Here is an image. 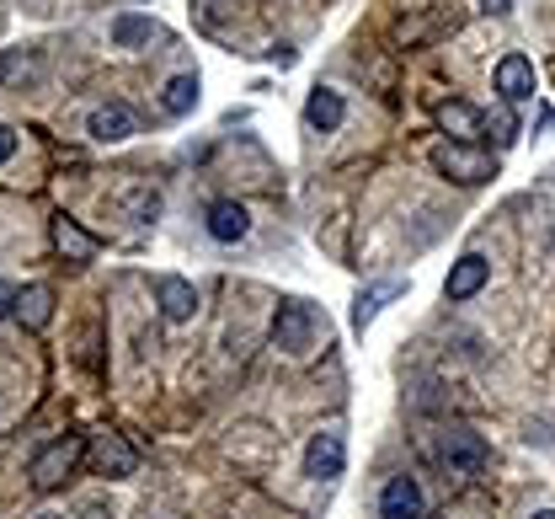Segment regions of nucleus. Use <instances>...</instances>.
Wrapping results in <instances>:
<instances>
[{
  "instance_id": "f257e3e1",
  "label": "nucleus",
  "mask_w": 555,
  "mask_h": 519,
  "mask_svg": "<svg viewBox=\"0 0 555 519\" xmlns=\"http://www.w3.org/2000/svg\"><path fill=\"white\" fill-rule=\"evenodd\" d=\"M433 166H438L443 177L465 182V188H476V182H491V177H496V161H491L481 145H460V140L433 145Z\"/></svg>"
},
{
  "instance_id": "f03ea898",
  "label": "nucleus",
  "mask_w": 555,
  "mask_h": 519,
  "mask_svg": "<svg viewBox=\"0 0 555 519\" xmlns=\"http://www.w3.org/2000/svg\"><path fill=\"white\" fill-rule=\"evenodd\" d=\"M80 455H86V440L80 434H65V440H54V445H43L38 455H33V488L38 493H54L60 482H69V471L80 466Z\"/></svg>"
},
{
  "instance_id": "7ed1b4c3",
  "label": "nucleus",
  "mask_w": 555,
  "mask_h": 519,
  "mask_svg": "<svg viewBox=\"0 0 555 519\" xmlns=\"http://www.w3.org/2000/svg\"><path fill=\"white\" fill-rule=\"evenodd\" d=\"M315 311L305 305V300H283L273 316V349L283 354H310V343H315Z\"/></svg>"
},
{
  "instance_id": "20e7f679",
  "label": "nucleus",
  "mask_w": 555,
  "mask_h": 519,
  "mask_svg": "<svg viewBox=\"0 0 555 519\" xmlns=\"http://www.w3.org/2000/svg\"><path fill=\"white\" fill-rule=\"evenodd\" d=\"M86 460H91V471L96 477H134L139 471V450L124 440V434H96L91 445H86Z\"/></svg>"
},
{
  "instance_id": "39448f33",
  "label": "nucleus",
  "mask_w": 555,
  "mask_h": 519,
  "mask_svg": "<svg viewBox=\"0 0 555 519\" xmlns=\"http://www.w3.org/2000/svg\"><path fill=\"white\" fill-rule=\"evenodd\" d=\"M438 460L449 466V477H476L486 466V440L470 429H449L443 445H438Z\"/></svg>"
},
{
  "instance_id": "423d86ee",
  "label": "nucleus",
  "mask_w": 555,
  "mask_h": 519,
  "mask_svg": "<svg viewBox=\"0 0 555 519\" xmlns=\"http://www.w3.org/2000/svg\"><path fill=\"white\" fill-rule=\"evenodd\" d=\"M343 466H347V440L337 429H321V434L305 445V477L332 482V477H343Z\"/></svg>"
},
{
  "instance_id": "0eeeda50",
  "label": "nucleus",
  "mask_w": 555,
  "mask_h": 519,
  "mask_svg": "<svg viewBox=\"0 0 555 519\" xmlns=\"http://www.w3.org/2000/svg\"><path fill=\"white\" fill-rule=\"evenodd\" d=\"M433 118H438V129H443V135H454L460 145H476V140L486 135V113H476V107H470V102H460V97H454V102H438V113H433Z\"/></svg>"
},
{
  "instance_id": "6e6552de",
  "label": "nucleus",
  "mask_w": 555,
  "mask_h": 519,
  "mask_svg": "<svg viewBox=\"0 0 555 519\" xmlns=\"http://www.w3.org/2000/svg\"><path fill=\"white\" fill-rule=\"evenodd\" d=\"M422 509H427V504H422L416 477H390V482H385V493H379V519H427Z\"/></svg>"
},
{
  "instance_id": "1a4fd4ad",
  "label": "nucleus",
  "mask_w": 555,
  "mask_h": 519,
  "mask_svg": "<svg viewBox=\"0 0 555 519\" xmlns=\"http://www.w3.org/2000/svg\"><path fill=\"white\" fill-rule=\"evenodd\" d=\"M496 91H502V102H507V107H513V102H529V97L540 91L534 65H529L524 54H507V60L496 65Z\"/></svg>"
},
{
  "instance_id": "9d476101",
  "label": "nucleus",
  "mask_w": 555,
  "mask_h": 519,
  "mask_svg": "<svg viewBox=\"0 0 555 519\" xmlns=\"http://www.w3.org/2000/svg\"><path fill=\"white\" fill-rule=\"evenodd\" d=\"M246 230H251L246 204H235V199L208 204V236H214V241H246Z\"/></svg>"
},
{
  "instance_id": "9b49d317",
  "label": "nucleus",
  "mask_w": 555,
  "mask_h": 519,
  "mask_svg": "<svg viewBox=\"0 0 555 519\" xmlns=\"http://www.w3.org/2000/svg\"><path fill=\"white\" fill-rule=\"evenodd\" d=\"M91 140H102V145H118V140H129L134 135V113L124 107V102H107V107H96L91 113Z\"/></svg>"
},
{
  "instance_id": "f8f14e48",
  "label": "nucleus",
  "mask_w": 555,
  "mask_h": 519,
  "mask_svg": "<svg viewBox=\"0 0 555 519\" xmlns=\"http://www.w3.org/2000/svg\"><path fill=\"white\" fill-rule=\"evenodd\" d=\"M486 274H491V263H486V257H476V252H470V257H460V263L449 268V284H443V295H449V300L481 295V290H486Z\"/></svg>"
},
{
  "instance_id": "ddd939ff",
  "label": "nucleus",
  "mask_w": 555,
  "mask_h": 519,
  "mask_svg": "<svg viewBox=\"0 0 555 519\" xmlns=\"http://www.w3.org/2000/svg\"><path fill=\"white\" fill-rule=\"evenodd\" d=\"M155 295H160V311H166V321H193V311H198V290H193L188 279L166 274Z\"/></svg>"
},
{
  "instance_id": "4468645a",
  "label": "nucleus",
  "mask_w": 555,
  "mask_h": 519,
  "mask_svg": "<svg viewBox=\"0 0 555 519\" xmlns=\"http://www.w3.org/2000/svg\"><path fill=\"white\" fill-rule=\"evenodd\" d=\"M16 321H22L27 332H43V327L54 321V290H49V284L22 290V295H16Z\"/></svg>"
},
{
  "instance_id": "2eb2a0df",
  "label": "nucleus",
  "mask_w": 555,
  "mask_h": 519,
  "mask_svg": "<svg viewBox=\"0 0 555 519\" xmlns=\"http://www.w3.org/2000/svg\"><path fill=\"white\" fill-rule=\"evenodd\" d=\"M54 246L65 252V263H91V257L102 252V241H96V236H86V230H80L75 220H65V215L54 220Z\"/></svg>"
},
{
  "instance_id": "dca6fc26",
  "label": "nucleus",
  "mask_w": 555,
  "mask_h": 519,
  "mask_svg": "<svg viewBox=\"0 0 555 519\" xmlns=\"http://www.w3.org/2000/svg\"><path fill=\"white\" fill-rule=\"evenodd\" d=\"M305 118H310V129H321V135H332V129H343L347 118V102L337 97V91H310V102H305Z\"/></svg>"
},
{
  "instance_id": "f3484780",
  "label": "nucleus",
  "mask_w": 555,
  "mask_h": 519,
  "mask_svg": "<svg viewBox=\"0 0 555 519\" xmlns=\"http://www.w3.org/2000/svg\"><path fill=\"white\" fill-rule=\"evenodd\" d=\"M160 107H166V113H177V118H182V113H193V107H198V75H171V80H166Z\"/></svg>"
},
{
  "instance_id": "a211bd4d",
  "label": "nucleus",
  "mask_w": 555,
  "mask_h": 519,
  "mask_svg": "<svg viewBox=\"0 0 555 519\" xmlns=\"http://www.w3.org/2000/svg\"><path fill=\"white\" fill-rule=\"evenodd\" d=\"M401 290H406V284H396V279H390V284H379V290H369V295H358V305H352V327L363 332V327H369V321L379 316V305H385V300H396V295H401Z\"/></svg>"
},
{
  "instance_id": "6ab92c4d",
  "label": "nucleus",
  "mask_w": 555,
  "mask_h": 519,
  "mask_svg": "<svg viewBox=\"0 0 555 519\" xmlns=\"http://www.w3.org/2000/svg\"><path fill=\"white\" fill-rule=\"evenodd\" d=\"M486 129H491V140H496V145H513V140H518V118H513V107L502 102L496 113H486Z\"/></svg>"
},
{
  "instance_id": "aec40b11",
  "label": "nucleus",
  "mask_w": 555,
  "mask_h": 519,
  "mask_svg": "<svg viewBox=\"0 0 555 519\" xmlns=\"http://www.w3.org/2000/svg\"><path fill=\"white\" fill-rule=\"evenodd\" d=\"M144 38H150V22H144V16H118V22H113V43H118V49H134Z\"/></svg>"
},
{
  "instance_id": "412c9836",
  "label": "nucleus",
  "mask_w": 555,
  "mask_h": 519,
  "mask_svg": "<svg viewBox=\"0 0 555 519\" xmlns=\"http://www.w3.org/2000/svg\"><path fill=\"white\" fill-rule=\"evenodd\" d=\"M0 316H16V290L0 279Z\"/></svg>"
},
{
  "instance_id": "4be33fe9",
  "label": "nucleus",
  "mask_w": 555,
  "mask_h": 519,
  "mask_svg": "<svg viewBox=\"0 0 555 519\" xmlns=\"http://www.w3.org/2000/svg\"><path fill=\"white\" fill-rule=\"evenodd\" d=\"M27 71V60H16V54H0V75H16Z\"/></svg>"
},
{
  "instance_id": "5701e85b",
  "label": "nucleus",
  "mask_w": 555,
  "mask_h": 519,
  "mask_svg": "<svg viewBox=\"0 0 555 519\" xmlns=\"http://www.w3.org/2000/svg\"><path fill=\"white\" fill-rule=\"evenodd\" d=\"M11 150H16V135H11V129L0 124V161H11Z\"/></svg>"
},
{
  "instance_id": "b1692460",
  "label": "nucleus",
  "mask_w": 555,
  "mask_h": 519,
  "mask_svg": "<svg viewBox=\"0 0 555 519\" xmlns=\"http://www.w3.org/2000/svg\"><path fill=\"white\" fill-rule=\"evenodd\" d=\"M486 11H507V5H513V0H481Z\"/></svg>"
},
{
  "instance_id": "393cba45",
  "label": "nucleus",
  "mask_w": 555,
  "mask_h": 519,
  "mask_svg": "<svg viewBox=\"0 0 555 519\" xmlns=\"http://www.w3.org/2000/svg\"><path fill=\"white\" fill-rule=\"evenodd\" d=\"M534 519H555V509H540V515H534Z\"/></svg>"
},
{
  "instance_id": "a878e982",
  "label": "nucleus",
  "mask_w": 555,
  "mask_h": 519,
  "mask_svg": "<svg viewBox=\"0 0 555 519\" xmlns=\"http://www.w3.org/2000/svg\"><path fill=\"white\" fill-rule=\"evenodd\" d=\"M38 519H65V515H38Z\"/></svg>"
}]
</instances>
